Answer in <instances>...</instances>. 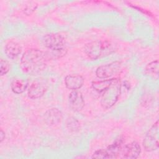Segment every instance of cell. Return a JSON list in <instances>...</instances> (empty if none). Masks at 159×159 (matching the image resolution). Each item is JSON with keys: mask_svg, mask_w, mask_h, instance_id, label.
Listing matches in <instances>:
<instances>
[{"mask_svg": "<svg viewBox=\"0 0 159 159\" xmlns=\"http://www.w3.org/2000/svg\"><path fill=\"white\" fill-rule=\"evenodd\" d=\"M29 83L26 80L16 78L14 79L11 84V88L15 94H19L23 93L28 88Z\"/></svg>", "mask_w": 159, "mask_h": 159, "instance_id": "cell-14", "label": "cell"}, {"mask_svg": "<svg viewBox=\"0 0 159 159\" xmlns=\"http://www.w3.org/2000/svg\"><path fill=\"white\" fill-rule=\"evenodd\" d=\"M123 143V139L119 138V139H117L112 144L108 146L107 148L105 149L107 158H119L122 151Z\"/></svg>", "mask_w": 159, "mask_h": 159, "instance_id": "cell-12", "label": "cell"}, {"mask_svg": "<svg viewBox=\"0 0 159 159\" xmlns=\"http://www.w3.org/2000/svg\"><path fill=\"white\" fill-rule=\"evenodd\" d=\"M44 45L50 50L47 52L50 58H58L67 53L66 40L64 37L58 33H52L43 37Z\"/></svg>", "mask_w": 159, "mask_h": 159, "instance_id": "cell-3", "label": "cell"}, {"mask_svg": "<svg viewBox=\"0 0 159 159\" xmlns=\"http://www.w3.org/2000/svg\"><path fill=\"white\" fill-rule=\"evenodd\" d=\"M84 78L82 76L78 74L68 75L65 78V86L72 90H78L80 89L84 84Z\"/></svg>", "mask_w": 159, "mask_h": 159, "instance_id": "cell-11", "label": "cell"}, {"mask_svg": "<svg viewBox=\"0 0 159 159\" xmlns=\"http://www.w3.org/2000/svg\"><path fill=\"white\" fill-rule=\"evenodd\" d=\"M49 57L47 52L37 48L27 50L20 58V67L24 73L34 74L42 71Z\"/></svg>", "mask_w": 159, "mask_h": 159, "instance_id": "cell-1", "label": "cell"}, {"mask_svg": "<svg viewBox=\"0 0 159 159\" xmlns=\"http://www.w3.org/2000/svg\"><path fill=\"white\" fill-rule=\"evenodd\" d=\"M121 92V82L119 78H115L112 83L102 93L100 101L101 107L104 109L111 108L118 101Z\"/></svg>", "mask_w": 159, "mask_h": 159, "instance_id": "cell-4", "label": "cell"}, {"mask_svg": "<svg viewBox=\"0 0 159 159\" xmlns=\"http://www.w3.org/2000/svg\"><path fill=\"white\" fill-rule=\"evenodd\" d=\"M4 52L9 58L14 59L21 53L22 47L16 42L9 41L5 45Z\"/></svg>", "mask_w": 159, "mask_h": 159, "instance_id": "cell-13", "label": "cell"}, {"mask_svg": "<svg viewBox=\"0 0 159 159\" xmlns=\"http://www.w3.org/2000/svg\"><path fill=\"white\" fill-rule=\"evenodd\" d=\"M144 73L149 76H157L158 75V61L155 60L148 63L145 68Z\"/></svg>", "mask_w": 159, "mask_h": 159, "instance_id": "cell-16", "label": "cell"}, {"mask_svg": "<svg viewBox=\"0 0 159 159\" xmlns=\"http://www.w3.org/2000/svg\"><path fill=\"white\" fill-rule=\"evenodd\" d=\"M70 107L75 112H79L84 106V100L82 93L78 90H73L68 96Z\"/></svg>", "mask_w": 159, "mask_h": 159, "instance_id": "cell-8", "label": "cell"}, {"mask_svg": "<svg viewBox=\"0 0 159 159\" xmlns=\"http://www.w3.org/2000/svg\"><path fill=\"white\" fill-rule=\"evenodd\" d=\"M141 152V147L136 141H132L122 147L120 153L122 158L135 159L137 158Z\"/></svg>", "mask_w": 159, "mask_h": 159, "instance_id": "cell-7", "label": "cell"}, {"mask_svg": "<svg viewBox=\"0 0 159 159\" xmlns=\"http://www.w3.org/2000/svg\"><path fill=\"white\" fill-rule=\"evenodd\" d=\"M37 5H27L25 7V13L27 15L32 14L36 9Z\"/></svg>", "mask_w": 159, "mask_h": 159, "instance_id": "cell-20", "label": "cell"}, {"mask_svg": "<svg viewBox=\"0 0 159 159\" xmlns=\"http://www.w3.org/2000/svg\"><path fill=\"white\" fill-rule=\"evenodd\" d=\"M91 158H107L105 149H100V150H96V152H94Z\"/></svg>", "mask_w": 159, "mask_h": 159, "instance_id": "cell-19", "label": "cell"}, {"mask_svg": "<svg viewBox=\"0 0 159 159\" xmlns=\"http://www.w3.org/2000/svg\"><path fill=\"white\" fill-rule=\"evenodd\" d=\"M114 78L103 80L101 81H94L92 82V88L98 93H102L113 82Z\"/></svg>", "mask_w": 159, "mask_h": 159, "instance_id": "cell-15", "label": "cell"}, {"mask_svg": "<svg viewBox=\"0 0 159 159\" xmlns=\"http://www.w3.org/2000/svg\"><path fill=\"white\" fill-rule=\"evenodd\" d=\"M10 69L9 63L6 60L1 59L0 61V74L1 76L6 75Z\"/></svg>", "mask_w": 159, "mask_h": 159, "instance_id": "cell-18", "label": "cell"}, {"mask_svg": "<svg viewBox=\"0 0 159 159\" xmlns=\"http://www.w3.org/2000/svg\"><path fill=\"white\" fill-rule=\"evenodd\" d=\"M0 137H1V142H2L3 141V140L5 138V133L4 132V131L1 129V132H0Z\"/></svg>", "mask_w": 159, "mask_h": 159, "instance_id": "cell-21", "label": "cell"}, {"mask_svg": "<svg viewBox=\"0 0 159 159\" xmlns=\"http://www.w3.org/2000/svg\"><path fill=\"white\" fill-rule=\"evenodd\" d=\"M66 125L68 129L71 132H77L80 129V122L73 117H70L67 119L66 121Z\"/></svg>", "mask_w": 159, "mask_h": 159, "instance_id": "cell-17", "label": "cell"}, {"mask_svg": "<svg viewBox=\"0 0 159 159\" xmlns=\"http://www.w3.org/2000/svg\"><path fill=\"white\" fill-rule=\"evenodd\" d=\"M122 70V62L114 61L110 63L99 66L96 70V75L98 78L105 79L111 78L119 73Z\"/></svg>", "mask_w": 159, "mask_h": 159, "instance_id": "cell-6", "label": "cell"}, {"mask_svg": "<svg viewBox=\"0 0 159 159\" xmlns=\"http://www.w3.org/2000/svg\"><path fill=\"white\" fill-rule=\"evenodd\" d=\"M117 50L116 44L108 40H97L86 43L84 52L91 60H97L101 57L111 55Z\"/></svg>", "mask_w": 159, "mask_h": 159, "instance_id": "cell-2", "label": "cell"}, {"mask_svg": "<svg viewBox=\"0 0 159 159\" xmlns=\"http://www.w3.org/2000/svg\"><path fill=\"white\" fill-rule=\"evenodd\" d=\"M46 90L47 86L44 82L40 80H35L29 86L27 95L30 99H38L43 96Z\"/></svg>", "mask_w": 159, "mask_h": 159, "instance_id": "cell-9", "label": "cell"}, {"mask_svg": "<svg viewBox=\"0 0 159 159\" xmlns=\"http://www.w3.org/2000/svg\"><path fill=\"white\" fill-rule=\"evenodd\" d=\"M63 114L57 108H51L44 114V120L49 125H56L61 122Z\"/></svg>", "mask_w": 159, "mask_h": 159, "instance_id": "cell-10", "label": "cell"}, {"mask_svg": "<svg viewBox=\"0 0 159 159\" xmlns=\"http://www.w3.org/2000/svg\"><path fill=\"white\" fill-rule=\"evenodd\" d=\"M158 134V120H157L148 129L143 138L142 145L145 151L153 152L158 149L159 146Z\"/></svg>", "mask_w": 159, "mask_h": 159, "instance_id": "cell-5", "label": "cell"}]
</instances>
